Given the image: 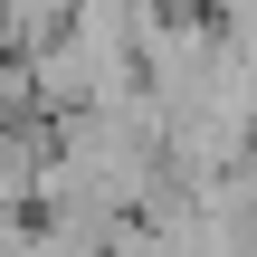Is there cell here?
I'll return each instance as SVG.
<instances>
[{"mask_svg":"<svg viewBox=\"0 0 257 257\" xmlns=\"http://www.w3.org/2000/svg\"><path fill=\"white\" fill-rule=\"evenodd\" d=\"M10 48H19V38H10V0H0V57H10Z\"/></svg>","mask_w":257,"mask_h":257,"instance_id":"1","label":"cell"}]
</instances>
